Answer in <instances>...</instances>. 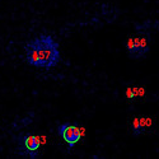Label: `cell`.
<instances>
[{"label":"cell","mask_w":159,"mask_h":159,"mask_svg":"<svg viewBox=\"0 0 159 159\" xmlns=\"http://www.w3.org/2000/svg\"><path fill=\"white\" fill-rule=\"evenodd\" d=\"M27 62L34 68L51 70L61 60L60 45L51 34L41 33L24 45Z\"/></svg>","instance_id":"cell-1"},{"label":"cell","mask_w":159,"mask_h":159,"mask_svg":"<svg viewBox=\"0 0 159 159\" xmlns=\"http://www.w3.org/2000/svg\"><path fill=\"white\" fill-rule=\"evenodd\" d=\"M57 134L64 139V141H66L69 144L70 148H73L74 145L82 139V135L84 134V129L79 127L75 124L64 122V124L59 125Z\"/></svg>","instance_id":"cell-2"},{"label":"cell","mask_w":159,"mask_h":159,"mask_svg":"<svg viewBox=\"0 0 159 159\" xmlns=\"http://www.w3.org/2000/svg\"><path fill=\"white\" fill-rule=\"evenodd\" d=\"M126 50L131 59H141L149 52V42L147 37H131L126 43Z\"/></svg>","instance_id":"cell-3"},{"label":"cell","mask_w":159,"mask_h":159,"mask_svg":"<svg viewBox=\"0 0 159 159\" xmlns=\"http://www.w3.org/2000/svg\"><path fill=\"white\" fill-rule=\"evenodd\" d=\"M19 144L20 147L25 150V155H28L31 158H37L38 157V148L41 147V139L36 135L32 134H25V135H20L19 138Z\"/></svg>","instance_id":"cell-4"},{"label":"cell","mask_w":159,"mask_h":159,"mask_svg":"<svg viewBox=\"0 0 159 159\" xmlns=\"http://www.w3.org/2000/svg\"><path fill=\"white\" fill-rule=\"evenodd\" d=\"M132 134H134L135 136L140 135L141 132L144 131L145 129V125L143 124V120L141 118H134V121H132Z\"/></svg>","instance_id":"cell-5"}]
</instances>
